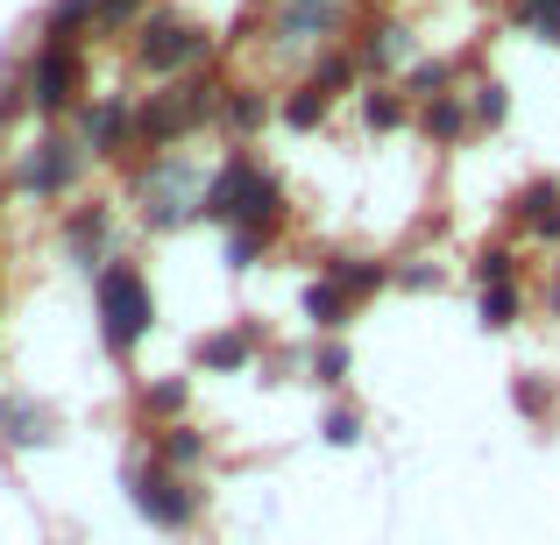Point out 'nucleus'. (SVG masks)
<instances>
[{
  "label": "nucleus",
  "instance_id": "nucleus-1",
  "mask_svg": "<svg viewBox=\"0 0 560 545\" xmlns=\"http://www.w3.org/2000/svg\"><path fill=\"white\" fill-rule=\"evenodd\" d=\"M199 205L220 220V227H277V213H284V185H277L248 150H234L228 164L213 170V185L199 191Z\"/></svg>",
  "mask_w": 560,
  "mask_h": 545
},
{
  "label": "nucleus",
  "instance_id": "nucleus-2",
  "mask_svg": "<svg viewBox=\"0 0 560 545\" xmlns=\"http://www.w3.org/2000/svg\"><path fill=\"white\" fill-rule=\"evenodd\" d=\"M156 327V291L150 276L136 270V262H107L100 270V341H107V355H136L142 341H150Z\"/></svg>",
  "mask_w": 560,
  "mask_h": 545
},
{
  "label": "nucleus",
  "instance_id": "nucleus-3",
  "mask_svg": "<svg viewBox=\"0 0 560 545\" xmlns=\"http://www.w3.org/2000/svg\"><path fill=\"white\" fill-rule=\"evenodd\" d=\"M128 496H136V510L156 524V532H191L199 524V489H191V475L164 461H142L136 475H128Z\"/></svg>",
  "mask_w": 560,
  "mask_h": 545
},
{
  "label": "nucleus",
  "instance_id": "nucleus-4",
  "mask_svg": "<svg viewBox=\"0 0 560 545\" xmlns=\"http://www.w3.org/2000/svg\"><path fill=\"white\" fill-rule=\"evenodd\" d=\"M136 57H142V71H156V79H185V71L206 57V28L185 22V14H150V22L136 28Z\"/></svg>",
  "mask_w": 560,
  "mask_h": 545
},
{
  "label": "nucleus",
  "instance_id": "nucleus-5",
  "mask_svg": "<svg viewBox=\"0 0 560 545\" xmlns=\"http://www.w3.org/2000/svg\"><path fill=\"white\" fill-rule=\"evenodd\" d=\"M85 93V64H79V43H43L36 64H28V107L43 114V121H57V114H71Z\"/></svg>",
  "mask_w": 560,
  "mask_h": 545
},
{
  "label": "nucleus",
  "instance_id": "nucleus-6",
  "mask_svg": "<svg viewBox=\"0 0 560 545\" xmlns=\"http://www.w3.org/2000/svg\"><path fill=\"white\" fill-rule=\"evenodd\" d=\"M79 150L85 142H65V135H43L36 150L22 156V170H14V185L28 191V199H57L71 178H79Z\"/></svg>",
  "mask_w": 560,
  "mask_h": 545
},
{
  "label": "nucleus",
  "instance_id": "nucleus-7",
  "mask_svg": "<svg viewBox=\"0 0 560 545\" xmlns=\"http://www.w3.org/2000/svg\"><path fill=\"white\" fill-rule=\"evenodd\" d=\"M256 347H262V327H256V319H242V327L206 333V341L191 347V368H206V376H242V368L256 362Z\"/></svg>",
  "mask_w": 560,
  "mask_h": 545
},
{
  "label": "nucleus",
  "instance_id": "nucleus-8",
  "mask_svg": "<svg viewBox=\"0 0 560 545\" xmlns=\"http://www.w3.org/2000/svg\"><path fill=\"white\" fill-rule=\"evenodd\" d=\"M85 150H93V156H128V150H142V114L121 107V99H100V107H85Z\"/></svg>",
  "mask_w": 560,
  "mask_h": 545
},
{
  "label": "nucleus",
  "instance_id": "nucleus-9",
  "mask_svg": "<svg viewBox=\"0 0 560 545\" xmlns=\"http://www.w3.org/2000/svg\"><path fill=\"white\" fill-rule=\"evenodd\" d=\"M284 36H348V0H277Z\"/></svg>",
  "mask_w": 560,
  "mask_h": 545
},
{
  "label": "nucleus",
  "instance_id": "nucleus-10",
  "mask_svg": "<svg viewBox=\"0 0 560 545\" xmlns=\"http://www.w3.org/2000/svg\"><path fill=\"white\" fill-rule=\"evenodd\" d=\"M305 319H313L319 333H341L348 319H355V298H348L334 276H319V284H305Z\"/></svg>",
  "mask_w": 560,
  "mask_h": 545
},
{
  "label": "nucleus",
  "instance_id": "nucleus-11",
  "mask_svg": "<svg viewBox=\"0 0 560 545\" xmlns=\"http://www.w3.org/2000/svg\"><path fill=\"white\" fill-rule=\"evenodd\" d=\"M156 461L178 467V475H191V467L206 461V439L191 433V425H164V433H156Z\"/></svg>",
  "mask_w": 560,
  "mask_h": 545
},
{
  "label": "nucleus",
  "instance_id": "nucleus-12",
  "mask_svg": "<svg viewBox=\"0 0 560 545\" xmlns=\"http://www.w3.org/2000/svg\"><path fill=\"white\" fill-rule=\"evenodd\" d=\"M419 128H425L433 142H454V135L468 128V107H462V93H433V99H425V114H419Z\"/></svg>",
  "mask_w": 560,
  "mask_h": 545
},
{
  "label": "nucleus",
  "instance_id": "nucleus-13",
  "mask_svg": "<svg viewBox=\"0 0 560 545\" xmlns=\"http://www.w3.org/2000/svg\"><path fill=\"white\" fill-rule=\"evenodd\" d=\"M511 28H525V36L560 50V0H511Z\"/></svg>",
  "mask_w": 560,
  "mask_h": 545
},
{
  "label": "nucleus",
  "instance_id": "nucleus-14",
  "mask_svg": "<svg viewBox=\"0 0 560 545\" xmlns=\"http://www.w3.org/2000/svg\"><path fill=\"white\" fill-rule=\"evenodd\" d=\"M355 71H362V57H355V50H348V43H334V50H327V57H319V71H313V85H319V93H327V99H341V93H348V85H355Z\"/></svg>",
  "mask_w": 560,
  "mask_h": 545
},
{
  "label": "nucleus",
  "instance_id": "nucleus-15",
  "mask_svg": "<svg viewBox=\"0 0 560 545\" xmlns=\"http://www.w3.org/2000/svg\"><path fill=\"white\" fill-rule=\"evenodd\" d=\"M327 276H334V284H341L355 305H362V298H376V291L390 284V270H383V262H334Z\"/></svg>",
  "mask_w": 560,
  "mask_h": 545
},
{
  "label": "nucleus",
  "instance_id": "nucleus-16",
  "mask_svg": "<svg viewBox=\"0 0 560 545\" xmlns=\"http://www.w3.org/2000/svg\"><path fill=\"white\" fill-rule=\"evenodd\" d=\"M405 50H411V43H405V28H397V22H376V28H370V43H362L355 57H362L370 71H390V64H397Z\"/></svg>",
  "mask_w": 560,
  "mask_h": 545
},
{
  "label": "nucleus",
  "instance_id": "nucleus-17",
  "mask_svg": "<svg viewBox=\"0 0 560 545\" xmlns=\"http://www.w3.org/2000/svg\"><path fill=\"white\" fill-rule=\"evenodd\" d=\"M262 114H270V107H262V99L248 93V85H242V93H220V121H228L234 135H256V128H262Z\"/></svg>",
  "mask_w": 560,
  "mask_h": 545
},
{
  "label": "nucleus",
  "instance_id": "nucleus-18",
  "mask_svg": "<svg viewBox=\"0 0 560 545\" xmlns=\"http://www.w3.org/2000/svg\"><path fill=\"white\" fill-rule=\"evenodd\" d=\"M0 433H8L14 447H43V439H50V433H43V411H36V404H0Z\"/></svg>",
  "mask_w": 560,
  "mask_h": 545
},
{
  "label": "nucleus",
  "instance_id": "nucleus-19",
  "mask_svg": "<svg viewBox=\"0 0 560 545\" xmlns=\"http://www.w3.org/2000/svg\"><path fill=\"white\" fill-rule=\"evenodd\" d=\"M178 411H185V376H164V382H150V390H142V418L178 425Z\"/></svg>",
  "mask_w": 560,
  "mask_h": 545
},
{
  "label": "nucleus",
  "instance_id": "nucleus-20",
  "mask_svg": "<svg viewBox=\"0 0 560 545\" xmlns=\"http://www.w3.org/2000/svg\"><path fill=\"white\" fill-rule=\"evenodd\" d=\"M405 99L411 93H397V85H376V93L362 99V121H370L376 135H383V128H405Z\"/></svg>",
  "mask_w": 560,
  "mask_h": 545
},
{
  "label": "nucleus",
  "instance_id": "nucleus-21",
  "mask_svg": "<svg viewBox=\"0 0 560 545\" xmlns=\"http://www.w3.org/2000/svg\"><path fill=\"white\" fill-rule=\"evenodd\" d=\"M518 312H525V298H518V284H490L482 291V327H518Z\"/></svg>",
  "mask_w": 560,
  "mask_h": 545
},
{
  "label": "nucleus",
  "instance_id": "nucleus-22",
  "mask_svg": "<svg viewBox=\"0 0 560 545\" xmlns=\"http://www.w3.org/2000/svg\"><path fill=\"white\" fill-rule=\"evenodd\" d=\"M348 347H341V333H327V341H319V355H313V382H327V390H341L348 382Z\"/></svg>",
  "mask_w": 560,
  "mask_h": 545
},
{
  "label": "nucleus",
  "instance_id": "nucleus-23",
  "mask_svg": "<svg viewBox=\"0 0 560 545\" xmlns=\"http://www.w3.org/2000/svg\"><path fill=\"white\" fill-rule=\"evenodd\" d=\"M284 121H291V128H319V121H327V93L305 79V85H299V99H284Z\"/></svg>",
  "mask_w": 560,
  "mask_h": 545
},
{
  "label": "nucleus",
  "instance_id": "nucleus-24",
  "mask_svg": "<svg viewBox=\"0 0 560 545\" xmlns=\"http://www.w3.org/2000/svg\"><path fill=\"white\" fill-rule=\"evenodd\" d=\"M362 439V411L348 404V411H327V447H355Z\"/></svg>",
  "mask_w": 560,
  "mask_h": 545
},
{
  "label": "nucleus",
  "instance_id": "nucleus-25",
  "mask_svg": "<svg viewBox=\"0 0 560 545\" xmlns=\"http://www.w3.org/2000/svg\"><path fill=\"white\" fill-rule=\"evenodd\" d=\"M476 276L482 284H511V248H490V256L476 262Z\"/></svg>",
  "mask_w": 560,
  "mask_h": 545
},
{
  "label": "nucleus",
  "instance_id": "nucleus-26",
  "mask_svg": "<svg viewBox=\"0 0 560 545\" xmlns=\"http://www.w3.org/2000/svg\"><path fill=\"white\" fill-rule=\"evenodd\" d=\"M476 121H504V85H476Z\"/></svg>",
  "mask_w": 560,
  "mask_h": 545
}]
</instances>
